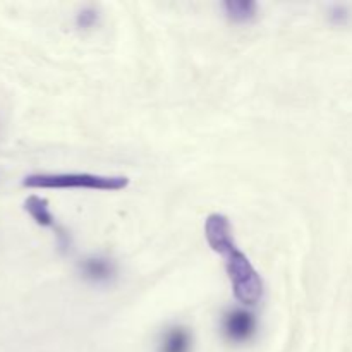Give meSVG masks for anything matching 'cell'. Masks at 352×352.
Returning <instances> with one entry per match:
<instances>
[{
	"label": "cell",
	"instance_id": "obj_1",
	"mask_svg": "<svg viewBox=\"0 0 352 352\" xmlns=\"http://www.w3.org/2000/svg\"><path fill=\"white\" fill-rule=\"evenodd\" d=\"M24 188L31 189H93V191H122L129 186V179L124 175H96V174H31L23 181Z\"/></svg>",
	"mask_w": 352,
	"mask_h": 352
},
{
	"label": "cell",
	"instance_id": "obj_2",
	"mask_svg": "<svg viewBox=\"0 0 352 352\" xmlns=\"http://www.w3.org/2000/svg\"><path fill=\"white\" fill-rule=\"evenodd\" d=\"M227 275L232 284L234 296L243 305H256L263 298V280L250 258L239 250H234L226 256Z\"/></svg>",
	"mask_w": 352,
	"mask_h": 352
},
{
	"label": "cell",
	"instance_id": "obj_3",
	"mask_svg": "<svg viewBox=\"0 0 352 352\" xmlns=\"http://www.w3.org/2000/svg\"><path fill=\"white\" fill-rule=\"evenodd\" d=\"M256 318L246 309H230L222 318V332L227 340L234 344H244L256 333Z\"/></svg>",
	"mask_w": 352,
	"mask_h": 352
},
{
	"label": "cell",
	"instance_id": "obj_4",
	"mask_svg": "<svg viewBox=\"0 0 352 352\" xmlns=\"http://www.w3.org/2000/svg\"><path fill=\"white\" fill-rule=\"evenodd\" d=\"M205 237L206 241H208L210 248H212L215 253L222 254V256H227V254L232 253L234 250H237L232 237V226H230V220L227 219L226 215H222V213H212V215L206 217Z\"/></svg>",
	"mask_w": 352,
	"mask_h": 352
},
{
	"label": "cell",
	"instance_id": "obj_5",
	"mask_svg": "<svg viewBox=\"0 0 352 352\" xmlns=\"http://www.w3.org/2000/svg\"><path fill=\"white\" fill-rule=\"evenodd\" d=\"M79 270H81V275L86 280L100 284V282L110 280L116 275V265L109 258L89 256L81 261Z\"/></svg>",
	"mask_w": 352,
	"mask_h": 352
},
{
	"label": "cell",
	"instance_id": "obj_6",
	"mask_svg": "<svg viewBox=\"0 0 352 352\" xmlns=\"http://www.w3.org/2000/svg\"><path fill=\"white\" fill-rule=\"evenodd\" d=\"M192 336L186 327H172L164 333L160 352H191Z\"/></svg>",
	"mask_w": 352,
	"mask_h": 352
},
{
	"label": "cell",
	"instance_id": "obj_7",
	"mask_svg": "<svg viewBox=\"0 0 352 352\" xmlns=\"http://www.w3.org/2000/svg\"><path fill=\"white\" fill-rule=\"evenodd\" d=\"M24 210L28 212V215L41 227H50L55 229V219L50 212V206L45 198H40L36 195L28 196L26 201H24Z\"/></svg>",
	"mask_w": 352,
	"mask_h": 352
},
{
	"label": "cell",
	"instance_id": "obj_8",
	"mask_svg": "<svg viewBox=\"0 0 352 352\" xmlns=\"http://www.w3.org/2000/svg\"><path fill=\"white\" fill-rule=\"evenodd\" d=\"M256 2L253 0H227L223 3L227 17L234 23H250L256 16Z\"/></svg>",
	"mask_w": 352,
	"mask_h": 352
},
{
	"label": "cell",
	"instance_id": "obj_9",
	"mask_svg": "<svg viewBox=\"0 0 352 352\" xmlns=\"http://www.w3.org/2000/svg\"><path fill=\"white\" fill-rule=\"evenodd\" d=\"M96 19H98V14H96L95 9H85L78 14L76 23H78V26L82 28V30H89V28L95 26Z\"/></svg>",
	"mask_w": 352,
	"mask_h": 352
}]
</instances>
